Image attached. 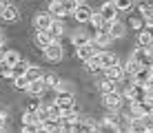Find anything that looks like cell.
Instances as JSON below:
<instances>
[{
    "label": "cell",
    "instance_id": "e575fe53",
    "mask_svg": "<svg viewBox=\"0 0 153 133\" xmlns=\"http://www.w3.org/2000/svg\"><path fill=\"white\" fill-rule=\"evenodd\" d=\"M7 122H9V115L4 113V111H0V131L7 129Z\"/></svg>",
    "mask_w": 153,
    "mask_h": 133
},
{
    "label": "cell",
    "instance_id": "cb8c5ba5",
    "mask_svg": "<svg viewBox=\"0 0 153 133\" xmlns=\"http://www.w3.org/2000/svg\"><path fill=\"white\" fill-rule=\"evenodd\" d=\"M71 42H73V47H82V45H87V42H91V40H89V36L84 33V31H76V33L71 36Z\"/></svg>",
    "mask_w": 153,
    "mask_h": 133
},
{
    "label": "cell",
    "instance_id": "ac0fdd59",
    "mask_svg": "<svg viewBox=\"0 0 153 133\" xmlns=\"http://www.w3.org/2000/svg\"><path fill=\"white\" fill-rule=\"evenodd\" d=\"M89 22H91L93 31H102V29H107V31H109V22H107V20L102 18V13H100V11H98V13H93Z\"/></svg>",
    "mask_w": 153,
    "mask_h": 133
},
{
    "label": "cell",
    "instance_id": "74e56055",
    "mask_svg": "<svg viewBox=\"0 0 153 133\" xmlns=\"http://www.w3.org/2000/svg\"><path fill=\"white\" fill-rule=\"evenodd\" d=\"M78 2H84V0H78Z\"/></svg>",
    "mask_w": 153,
    "mask_h": 133
},
{
    "label": "cell",
    "instance_id": "52a82bcc",
    "mask_svg": "<svg viewBox=\"0 0 153 133\" xmlns=\"http://www.w3.org/2000/svg\"><path fill=\"white\" fill-rule=\"evenodd\" d=\"M33 42L40 47V49H47V47H49L51 42H56V38L51 36V31H47V29H36Z\"/></svg>",
    "mask_w": 153,
    "mask_h": 133
},
{
    "label": "cell",
    "instance_id": "8fae6325",
    "mask_svg": "<svg viewBox=\"0 0 153 133\" xmlns=\"http://www.w3.org/2000/svg\"><path fill=\"white\" fill-rule=\"evenodd\" d=\"M91 16H93V9L89 7V4H84V2H80L76 7V11H73V18H76L78 22H89Z\"/></svg>",
    "mask_w": 153,
    "mask_h": 133
},
{
    "label": "cell",
    "instance_id": "603a6c76",
    "mask_svg": "<svg viewBox=\"0 0 153 133\" xmlns=\"http://www.w3.org/2000/svg\"><path fill=\"white\" fill-rule=\"evenodd\" d=\"M49 31H51V36H53L56 40H60V38H62V33H65V25H62V20H58V18H56Z\"/></svg>",
    "mask_w": 153,
    "mask_h": 133
},
{
    "label": "cell",
    "instance_id": "9c48e42d",
    "mask_svg": "<svg viewBox=\"0 0 153 133\" xmlns=\"http://www.w3.org/2000/svg\"><path fill=\"white\" fill-rule=\"evenodd\" d=\"M100 13H102V18L107 20V22H113V20H118V13L120 9L113 4V0H107V2L100 7Z\"/></svg>",
    "mask_w": 153,
    "mask_h": 133
},
{
    "label": "cell",
    "instance_id": "30bf717a",
    "mask_svg": "<svg viewBox=\"0 0 153 133\" xmlns=\"http://www.w3.org/2000/svg\"><path fill=\"white\" fill-rule=\"evenodd\" d=\"M118 122H120V118H118V111H113V115L109 113V115H104V118H102L100 131H120L122 126H120Z\"/></svg>",
    "mask_w": 153,
    "mask_h": 133
},
{
    "label": "cell",
    "instance_id": "4fadbf2b",
    "mask_svg": "<svg viewBox=\"0 0 153 133\" xmlns=\"http://www.w3.org/2000/svg\"><path fill=\"white\" fill-rule=\"evenodd\" d=\"M151 73H153V67H140L138 71L133 73V82H140V84H146L149 82V78H151Z\"/></svg>",
    "mask_w": 153,
    "mask_h": 133
},
{
    "label": "cell",
    "instance_id": "d6986e66",
    "mask_svg": "<svg viewBox=\"0 0 153 133\" xmlns=\"http://www.w3.org/2000/svg\"><path fill=\"white\" fill-rule=\"evenodd\" d=\"M100 51H102V49H100ZM100 51L91 58V60H87V71L89 73H98L100 69H102V56H100Z\"/></svg>",
    "mask_w": 153,
    "mask_h": 133
},
{
    "label": "cell",
    "instance_id": "9a60e30c",
    "mask_svg": "<svg viewBox=\"0 0 153 133\" xmlns=\"http://www.w3.org/2000/svg\"><path fill=\"white\" fill-rule=\"evenodd\" d=\"M0 18L4 20V22H16V20L20 18V11H18V7H13V4H4V11Z\"/></svg>",
    "mask_w": 153,
    "mask_h": 133
},
{
    "label": "cell",
    "instance_id": "4316f807",
    "mask_svg": "<svg viewBox=\"0 0 153 133\" xmlns=\"http://www.w3.org/2000/svg\"><path fill=\"white\" fill-rule=\"evenodd\" d=\"M115 84H118V82H113V80L104 78L102 82H100V91H102V95H104V93H111V91H115V89H118Z\"/></svg>",
    "mask_w": 153,
    "mask_h": 133
},
{
    "label": "cell",
    "instance_id": "8992f818",
    "mask_svg": "<svg viewBox=\"0 0 153 133\" xmlns=\"http://www.w3.org/2000/svg\"><path fill=\"white\" fill-rule=\"evenodd\" d=\"M45 51V58L49 62H60L62 60V45H60V40H56V42H51L47 49H42Z\"/></svg>",
    "mask_w": 153,
    "mask_h": 133
},
{
    "label": "cell",
    "instance_id": "d6a6232c",
    "mask_svg": "<svg viewBox=\"0 0 153 133\" xmlns=\"http://www.w3.org/2000/svg\"><path fill=\"white\" fill-rule=\"evenodd\" d=\"M45 82H47V87H49V89H56L58 84H60V80H58L56 73H49V76H45Z\"/></svg>",
    "mask_w": 153,
    "mask_h": 133
},
{
    "label": "cell",
    "instance_id": "7a4b0ae2",
    "mask_svg": "<svg viewBox=\"0 0 153 133\" xmlns=\"http://www.w3.org/2000/svg\"><path fill=\"white\" fill-rule=\"evenodd\" d=\"M131 58H135L142 67H153V47H140L138 45V49L131 53Z\"/></svg>",
    "mask_w": 153,
    "mask_h": 133
},
{
    "label": "cell",
    "instance_id": "3957f363",
    "mask_svg": "<svg viewBox=\"0 0 153 133\" xmlns=\"http://www.w3.org/2000/svg\"><path fill=\"white\" fill-rule=\"evenodd\" d=\"M122 91H111V93H104L102 95V102H104V106H107L109 111H120V106H122Z\"/></svg>",
    "mask_w": 153,
    "mask_h": 133
},
{
    "label": "cell",
    "instance_id": "5b68a950",
    "mask_svg": "<svg viewBox=\"0 0 153 133\" xmlns=\"http://www.w3.org/2000/svg\"><path fill=\"white\" fill-rule=\"evenodd\" d=\"M98 51H100V47L91 40V42H87V45H82V47H76V58H80L82 62H87V60H91Z\"/></svg>",
    "mask_w": 153,
    "mask_h": 133
},
{
    "label": "cell",
    "instance_id": "ba28073f",
    "mask_svg": "<svg viewBox=\"0 0 153 133\" xmlns=\"http://www.w3.org/2000/svg\"><path fill=\"white\" fill-rule=\"evenodd\" d=\"M104 78L113 80V82H120L122 78H126V71H124V67L120 65V62H115V65H111V67L104 69Z\"/></svg>",
    "mask_w": 153,
    "mask_h": 133
},
{
    "label": "cell",
    "instance_id": "83f0119b",
    "mask_svg": "<svg viewBox=\"0 0 153 133\" xmlns=\"http://www.w3.org/2000/svg\"><path fill=\"white\" fill-rule=\"evenodd\" d=\"M13 87L20 89V91H27V89H29V80H27V76H16V78H13Z\"/></svg>",
    "mask_w": 153,
    "mask_h": 133
},
{
    "label": "cell",
    "instance_id": "f546056e",
    "mask_svg": "<svg viewBox=\"0 0 153 133\" xmlns=\"http://www.w3.org/2000/svg\"><path fill=\"white\" fill-rule=\"evenodd\" d=\"M18 60H20V53H18V51H7V53H4V62H7V65L13 67Z\"/></svg>",
    "mask_w": 153,
    "mask_h": 133
},
{
    "label": "cell",
    "instance_id": "836d02e7",
    "mask_svg": "<svg viewBox=\"0 0 153 133\" xmlns=\"http://www.w3.org/2000/svg\"><path fill=\"white\" fill-rule=\"evenodd\" d=\"M142 124H144V131H153V113L142 115Z\"/></svg>",
    "mask_w": 153,
    "mask_h": 133
},
{
    "label": "cell",
    "instance_id": "d4e9b609",
    "mask_svg": "<svg viewBox=\"0 0 153 133\" xmlns=\"http://www.w3.org/2000/svg\"><path fill=\"white\" fill-rule=\"evenodd\" d=\"M142 65H140V62L138 60H135V58H129V62H126V65H124V71H126V78H133V73L135 71H138V69H140Z\"/></svg>",
    "mask_w": 153,
    "mask_h": 133
},
{
    "label": "cell",
    "instance_id": "d590c367",
    "mask_svg": "<svg viewBox=\"0 0 153 133\" xmlns=\"http://www.w3.org/2000/svg\"><path fill=\"white\" fill-rule=\"evenodd\" d=\"M2 11H4V2L0 0V16H2Z\"/></svg>",
    "mask_w": 153,
    "mask_h": 133
},
{
    "label": "cell",
    "instance_id": "f1b7e54d",
    "mask_svg": "<svg viewBox=\"0 0 153 133\" xmlns=\"http://www.w3.org/2000/svg\"><path fill=\"white\" fill-rule=\"evenodd\" d=\"M40 78H45V76H42V71H40V67H31L29 65V69H27V80H29V82H33V80H40Z\"/></svg>",
    "mask_w": 153,
    "mask_h": 133
},
{
    "label": "cell",
    "instance_id": "8d00e7d4",
    "mask_svg": "<svg viewBox=\"0 0 153 133\" xmlns=\"http://www.w3.org/2000/svg\"><path fill=\"white\" fill-rule=\"evenodd\" d=\"M4 45V40H2V33H0V47H2Z\"/></svg>",
    "mask_w": 153,
    "mask_h": 133
},
{
    "label": "cell",
    "instance_id": "5bb4252c",
    "mask_svg": "<svg viewBox=\"0 0 153 133\" xmlns=\"http://www.w3.org/2000/svg\"><path fill=\"white\" fill-rule=\"evenodd\" d=\"M47 89H49V87H47L45 78H40V80H33V82H29V89H27V91H29L31 95H36V98H38V95H42Z\"/></svg>",
    "mask_w": 153,
    "mask_h": 133
},
{
    "label": "cell",
    "instance_id": "ffe728a7",
    "mask_svg": "<svg viewBox=\"0 0 153 133\" xmlns=\"http://www.w3.org/2000/svg\"><path fill=\"white\" fill-rule=\"evenodd\" d=\"M49 11L53 13V18H65V16H67L62 0H51V2H49Z\"/></svg>",
    "mask_w": 153,
    "mask_h": 133
},
{
    "label": "cell",
    "instance_id": "6da1fadb",
    "mask_svg": "<svg viewBox=\"0 0 153 133\" xmlns=\"http://www.w3.org/2000/svg\"><path fill=\"white\" fill-rule=\"evenodd\" d=\"M53 104L58 106V109L62 111V113H67V111H71V109H76V98H73V93L71 91H58V95H56V100H53Z\"/></svg>",
    "mask_w": 153,
    "mask_h": 133
},
{
    "label": "cell",
    "instance_id": "44dd1931",
    "mask_svg": "<svg viewBox=\"0 0 153 133\" xmlns=\"http://www.w3.org/2000/svg\"><path fill=\"white\" fill-rule=\"evenodd\" d=\"M140 13H142V18H144L146 25H153V4L142 2V4H140Z\"/></svg>",
    "mask_w": 153,
    "mask_h": 133
},
{
    "label": "cell",
    "instance_id": "2e32d148",
    "mask_svg": "<svg viewBox=\"0 0 153 133\" xmlns=\"http://www.w3.org/2000/svg\"><path fill=\"white\" fill-rule=\"evenodd\" d=\"M111 33H109L107 29H102V31H96V36H93V42L100 47V49H104V47H109V42H111Z\"/></svg>",
    "mask_w": 153,
    "mask_h": 133
},
{
    "label": "cell",
    "instance_id": "e0dca14e",
    "mask_svg": "<svg viewBox=\"0 0 153 133\" xmlns=\"http://www.w3.org/2000/svg\"><path fill=\"white\" fill-rule=\"evenodd\" d=\"M109 33H111V38H124L126 27L120 20H113V22H109Z\"/></svg>",
    "mask_w": 153,
    "mask_h": 133
},
{
    "label": "cell",
    "instance_id": "4dcf8cb0",
    "mask_svg": "<svg viewBox=\"0 0 153 133\" xmlns=\"http://www.w3.org/2000/svg\"><path fill=\"white\" fill-rule=\"evenodd\" d=\"M62 4H65L67 16H73V11H76V7H78L80 2H78V0H62Z\"/></svg>",
    "mask_w": 153,
    "mask_h": 133
},
{
    "label": "cell",
    "instance_id": "1f68e13d",
    "mask_svg": "<svg viewBox=\"0 0 153 133\" xmlns=\"http://www.w3.org/2000/svg\"><path fill=\"white\" fill-rule=\"evenodd\" d=\"M113 4L120 9V11H129L133 7V0H113Z\"/></svg>",
    "mask_w": 153,
    "mask_h": 133
},
{
    "label": "cell",
    "instance_id": "277c9868",
    "mask_svg": "<svg viewBox=\"0 0 153 133\" xmlns=\"http://www.w3.org/2000/svg\"><path fill=\"white\" fill-rule=\"evenodd\" d=\"M53 20L56 18H53V13H51L49 9H47V11H38L33 16V27H36V29H47V31H49L51 25H53Z\"/></svg>",
    "mask_w": 153,
    "mask_h": 133
},
{
    "label": "cell",
    "instance_id": "484cf974",
    "mask_svg": "<svg viewBox=\"0 0 153 133\" xmlns=\"http://www.w3.org/2000/svg\"><path fill=\"white\" fill-rule=\"evenodd\" d=\"M11 69H13V78H16V76H27V69H29V65L22 60V58H20V60L16 62V65H13Z\"/></svg>",
    "mask_w": 153,
    "mask_h": 133
},
{
    "label": "cell",
    "instance_id": "7c38bea8",
    "mask_svg": "<svg viewBox=\"0 0 153 133\" xmlns=\"http://www.w3.org/2000/svg\"><path fill=\"white\" fill-rule=\"evenodd\" d=\"M138 45L140 47H153V25H146L138 33Z\"/></svg>",
    "mask_w": 153,
    "mask_h": 133
},
{
    "label": "cell",
    "instance_id": "7402d4cb",
    "mask_svg": "<svg viewBox=\"0 0 153 133\" xmlns=\"http://www.w3.org/2000/svg\"><path fill=\"white\" fill-rule=\"evenodd\" d=\"M100 56H102V69H107V67H111L118 62V56L111 51H100Z\"/></svg>",
    "mask_w": 153,
    "mask_h": 133
}]
</instances>
